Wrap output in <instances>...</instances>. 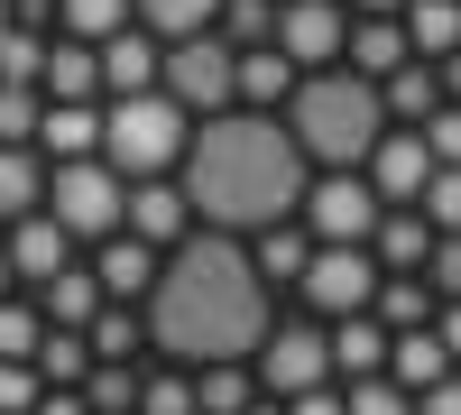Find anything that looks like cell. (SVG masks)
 Instances as JSON below:
<instances>
[{
	"label": "cell",
	"instance_id": "obj_1",
	"mask_svg": "<svg viewBox=\"0 0 461 415\" xmlns=\"http://www.w3.org/2000/svg\"><path fill=\"white\" fill-rule=\"evenodd\" d=\"M139 323L176 369H203V360H249L267 342V277L249 268V240L230 231H185L158 258V286L139 295Z\"/></svg>",
	"mask_w": 461,
	"mask_h": 415
},
{
	"label": "cell",
	"instance_id": "obj_2",
	"mask_svg": "<svg viewBox=\"0 0 461 415\" xmlns=\"http://www.w3.org/2000/svg\"><path fill=\"white\" fill-rule=\"evenodd\" d=\"M176 185H185L203 231L249 240V231H267V221H286L304 203V148L277 111H212V121L185 130Z\"/></svg>",
	"mask_w": 461,
	"mask_h": 415
},
{
	"label": "cell",
	"instance_id": "obj_3",
	"mask_svg": "<svg viewBox=\"0 0 461 415\" xmlns=\"http://www.w3.org/2000/svg\"><path fill=\"white\" fill-rule=\"evenodd\" d=\"M286 130L304 148V167H360L378 148V130H388V102H378L369 74L314 65V74H295V93H286Z\"/></svg>",
	"mask_w": 461,
	"mask_h": 415
},
{
	"label": "cell",
	"instance_id": "obj_4",
	"mask_svg": "<svg viewBox=\"0 0 461 415\" xmlns=\"http://www.w3.org/2000/svg\"><path fill=\"white\" fill-rule=\"evenodd\" d=\"M185 130H194V121H185L167 93H130V102L102 111V167L121 176V185H139V176H176Z\"/></svg>",
	"mask_w": 461,
	"mask_h": 415
},
{
	"label": "cell",
	"instance_id": "obj_5",
	"mask_svg": "<svg viewBox=\"0 0 461 415\" xmlns=\"http://www.w3.org/2000/svg\"><path fill=\"white\" fill-rule=\"evenodd\" d=\"M121 194H130V185L111 176L102 158H65L47 176V203H37V212H47L65 240H111V231H121Z\"/></svg>",
	"mask_w": 461,
	"mask_h": 415
},
{
	"label": "cell",
	"instance_id": "obj_6",
	"mask_svg": "<svg viewBox=\"0 0 461 415\" xmlns=\"http://www.w3.org/2000/svg\"><path fill=\"white\" fill-rule=\"evenodd\" d=\"M249 379H258V397H314V388H332V342H323V323H267V342L249 351Z\"/></svg>",
	"mask_w": 461,
	"mask_h": 415
},
{
	"label": "cell",
	"instance_id": "obj_7",
	"mask_svg": "<svg viewBox=\"0 0 461 415\" xmlns=\"http://www.w3.org/2000/svg\"><path fill=\"white\" fill-rule=\"evenodd\" d=\"M378 258L360 249V240H314V258H304V277H295V295L314 305V323H341V314H369V295H378Z\"/></svg>",
	"mask_w": 461,
	"mask_h": 415
},
{
	"label": "cell",
	"instance_id": "obj_8",
	"mask_svg": "<svg viewBox=\"0 0 461 415\" xmlns=\"http://www.w3.org/2000/svg\"><path fill=\"white\" fill-rule=\"evenodd\" d=\"M378 212H388V203H378V185H369L360 167H323L314 185H304V203H295V221H304L314 240H360V249H369V231H378Z\"/></svg>",
	"mask_w": 461,
	"mask_h": 415
},
{
	"label": "cell",
	"instance_id": "obj_9",
	"mask_svg": "<svg viewBox=\"0 0 461 415\" xmlns=\"http://www.w3.org/2000/svg\"><path fill=\"white\" fill-rule=\"evenodd\" d=\"M158 93L185 111V121H194V111L212 121V111L230 102V47H221L212 28H203V37H167V56H158Z\"/></svg>",
	"mask_w": 461,
	"mask_h": 415
},
{
	"label": "cell",
	"instance_id": "obj_10",
	"mask_svg": "<svg viewBox=\"0 0 461 415\" xmlns=\"http://www.w3.org/2000/svg\"><path fill=\"white\" fill-rule=\"evenodd\" d=\"M341 37H351V10L341 0H277V47L295 74H314V65H341Z\"/></svg>",
	"mask_w": 461,
	"mask_h": 415
},
{
	"label": "cell",
	"instance_id": "obj_11",
	"mask_svg": "<svg viewBox=\"0 0 461 415\" xmlns=\"http://www.w3.org/2000/svg\"><path fill=\"white\" fill-rule=\"evenodd\" d=\"M360 176L378 185V203H415V194L434 185V148H425V130L388 121V130H378V148L360 158Z\"/></svg>",
	"mask_w": 461,
	"mask_h": 415
},
{
	"label": "cell",
	"instance_id": "obj_12",
	"mask_svg": "<svg viewBox=\"0 0 461 415\" xmlns=\"http://www.w3.org/2000/svg\"><path fill=\"white\" fill-rule=\"evenodd\" d=\"M121 231L148 240V249H176L185 231H194V203H185V185H176V176H139L130 194H121Z\"/></svg>",
	"mask_w": 461,
	"mask_h": 415
},
{
	"label": "cell",
	"instance_id": "obj_13",
	"mask_svg": "<svg viewBox=\"0 0 461 415\" xmlns=\"http://www.w3.org/2000/svg\"><path fill=\"white\" fill-rule=\"evenodd\" d=\"M93 56H102V93H111V102H130V93H158V56H167V47H158L148 28H111Z\"/></svg>",
	"mask_w": 461,
	"mask_h": 415
},
{
	"label": "cell",
	"instance_id": "obj_14",
	"mask_svg": "<svg viewBox=\"0 0 461 415\" xmlns=\"http://www.w3.org/2000/svg\"><path fill=\"white\" fill-rule=\"evenodd\" d=\"M369 258L388 277H425V258H434V221L415 212V203H388L378 212V231H369Z\"/></svg>",
	"mask_w": 461,
	"mask_h": 415
},
{
	"label": "cell",
	"instance_id": "obj_15",
	"mask_svg": "<svg viewBox=\"0 0 461 415\" xmlns=\"http://www.w3.org/2000/svg\"><path fill=\"white\" fill-rule=\"evenodd\" d=\"M102 258H93V277H102V305H139L148 286H158V258L167 249H148V240H130V231H111V240H93Z\"/></svg>",
	"mask_w": 461,
	"mask_h": 415
},
{
	"label": "cell",
	"instance_id": "obj_16",
	"mask_svg": "<svg viewBox=\"0 0 461 415\" xmlns=\"http://www.w3.org/2000/svg\"><path fill=\"white\" fill-rule=\"evenodd\" d=\"M0 240H10V277H19V286H47L56 268H74V240L56 231L47 212H19L10 231H0Z\"/></svg>",
	"mask_w": 461,
	"mask_h": 415
},
{
	"label": "cell",
	"instance_id": "obj_17",
	"mask_svg": "<svg viewBox=\"0 0 461 415\" xmlns=\"http://www.w3.org/2000/svg\"><path fill=\"white\" fill-rule=\"evenodd\" d=\"M37 158H102V102H47L37 111Z\"/></svg>",
	"mask_w": 461,
	"mask_h": 415
},
{
	"label": "cell",
	"instance_id": "obj_18",
	"mask_svg": "<svg viewBox=\"0 0 461 415\" xmlns=\"http://www.w3.org/2000/svg\"><path fill=\"white\" fill-rule=\"evenodd\" d=\"M37 93H47V102H102V56L84 47V37H47Z\"/></svg>",
	"mask_w": 461,
	"mask_h": 415
},
{
	"label": "cell",
	"instance_id": "obj_19",
	"mask_svg": "<svg viewBox=\"0 0 461 415\" xmlns=\"http://www.w3.org/2000/svg\"><path fill=\"white\" fill-rule=\"evenodd\" d=\"M323 342H332V388H341V379H378V369H388V323H378V314H341Z\"/></svg>",
	"mask_w": 461,
	"mask_h": 415
},
{
	"label": "cell",
	"instance_id": "obj_20",
	"mask_svg": "<svg viewBox=\"0 0 461 415\" xmlns=\"http://www.w3.org/2000/svg\"><path fill=\"white\" fill-rule=\"evenodd\" d=\"M295 93V65L277 47H230V102H249V111H277Z\"/></svg>",
	"mask_w": 461,
	"mask_h": 415
},
{
	"label": "cell",
	"instance_id": "obj_21",
	"mask_svg": "<svg viewBox=\"0 0 461 415\" xmlns=\"http://www.w3.org/2000/svg\"><path fill=\"white\" fill-rule=\"evenodd\" d=\"M304 258H314V231L286 212V221H267V231H249V268L267 277V286H295L304 277Z\"/></svg>",
	"mask_w": 461,
	"mask_h": 415
},
{
	"label": "cell",
	"instance_id": "obj_22",
	"mask_svg": "<svg viewBox=\"0 0 461 415\" xmlns=\"http://www.w3.org/2000/svg\"><path fill=\"white\" fill-rule=\"evenodd\" d=\"M388 379L406 397H425L434 379H452V351L434 342V323H415V332H388Z\"/></svg>",
	"mask_w": 461,
	"mask_h": 415
},
{
	"label": "cell",
	"instance_id": "obj_23",
	"mask_svg": "<svg viewBox=\"0 0 461 415\" xmlns=\"http://www.w3.org/2000/svg\"><path fill=\"white\" fill-rule=\"evenodd\" d=\"M341 65L369 74V84H388L397 65H415V56H406V28H397V19H351V37H341Z\"/></svg>",
	"mask_w": 461,
	"mask_h": 415
},
{
	"label": "cell",
	"instance_id": "obj_24",
	"mask_svg": "<svg viewBox=\"0 0 461 415\" xmlns=\"http://www.w3.org/2000/svg\"><path fill=\"white\" fill-rule=\"evenodd\" d=\"M28 305L47 314V323H65V332H84V323L102 314V277H93V268H56L47 286H28Z\"/></svg>",
	"mask_w": 461,
	"mask_h": 415
},
{
	"label": "cell",
	"instance_id": "obj_25",
	"mask_svg": "<svg viewBox=\"0 0 461 415\" xmlns=\"http://www.w3.org/2000/svg\"><path fill=\"white\" fill-rule=\"evenodd\" d=\"M397 28H406V56H415V65H434V56L461 47V0H406Z\"/></svg>",
	"mask_w": 461,
	"mask_h": 415
},
{
	"label": "cell",
	"instance_id": "obj_26",
	"mask_svg": "<svg viewBox=\"0 0 461 415\" xmlns=\"http://www.w3.org/2000/svg\"><path fill=\"white\" fill-rule=\"evenodd\" d=\"M28 369H37L47 388H84V379H93V342H84V332H65V323H47V332H37V351H28Z\"/></svg>",
	"mask_w": 461,
	"mask_h": 415
},
{
	"label": "cell",
	"instance_id": "obj_27",
	"mask_svg": "<svg viewBox=\"0 0 461 415\" xmlns=\"http://www.w3.org/2000/svg\"><path fill=\"white\" fill-rule=\"evenodd\" d=\"M47 203V158L37 148H0V231H10L19 212Z\"/></svg>",
	"mask_w": 461,
	"mask_h": 415
},
{
	"label": "cell",
	"instance_id": "obj_28",
	"mask_svg": "<svg viewBox=\"0 0 461 415\" xmlns=\"http://www.w3.org/2000/svg\"><path fill=\"white\" fill-rule=\"evenodd\" d=\"M240 406H258L249 360H203L194 369V415H240Z\"/></svg>",
	"mask_w": 461,
	"mask_h": 415
},
{
	"label": "cell",
	"instance_id": "obj_29",
	"mask_svg": "<svg viewBox=\"0 0 461 415\" xmlns=\"http://www.w3.org/2000/svg\"><path fill=\"white\" fill-rule=\"evenodd\" d=\"M378 102H388V121H406V130H425L434 111H443V84H434V65H397L388 84H378Z\"/></svg>",
	"mask_w": 461,
	"mask_h": 415
},
{
	"label": "cell",
	"instance_id": "obj_30",
	"mask_svg": "<svg viewBox=\"0 0 461 415\" xmlns=\"http://www.w3.org/2000/svg\"><path fill=\"white\" fill-rule=\"evenodd\" d=\"M221 19V0H130V28H148L167 47V37H203Z\"/></svg>",
	"mask_w": 461,
	"mask_h": 415
},
{
	"label": "cell",
	"instance_id": "obj_31",
	"mask_svg": "<svg viewBox=\"0 0 461 415\" xmlns=\"http://www.w3.org/2000/svg\"><path fill=\"white\" fill-rule=\"evenodd\" d=\"M369 314L388 323V332H415V323H434V286H425V277H378Z\"/></svg>",
	"mask_w": 461,
	"mask_h": 415
},
{
	"label": "cell",
	"instance_id": "obj_32",
	"mask_svg": "<svg viewBox=\"0 0 461 415\" xmlns=\"http://www.w3.org/2000/svg\"><path fill=\"white\" fill-rule=\"evenodd\" d=\"M84 342H93V360H139L148 323H139V305H102V314L84 323Z\"/></svg>",
	"mask_w": 461,
	"mask_h": 415
},
{
	"label": "cell",
	"instance_id": "obj_33",
	"mask_svg": "<svg viewBox=\"0 0 461 415\" xmlns=\"http://www.w3.org/2000/svg\"><path fill=\"white\" fill-rule=\"evenodd\" d=\"M84 406H93V415H139V360H93Z\"/></svg>",
	"mask_w": 461,
	"mask_h": 415
},
{
	"label": "cell",
	"instance_id": "obj_34",
	"mask_svg": "<svg viewBox=\"0 0 461 415\" xmlns=\"http://www.w3.org/2000/svg\"><path fill=\"white\" fill-rule=\"evenodd\" d=\"M111 28H130V0H56V37H84V47H102Z\"/></svg>",
	"mask_w": 461,
	"mask_h": 415
},
{
	"label": "cell",
	"instance_id": "obj_35",
	"mask_svg": "<svg viewBox=\"0 0 461 415\" xmlns=\"http://www.w3.org/2000/svg\"><path fill=\"white\" fill-rule=\"evenodd\" d=\"M212 37L221 47H267V37H277V0H221Z\"/></svg>",
	"mask_w": 461,
	"mask_h": 415
},
{
	"label": "cell",
	"instance_id": "obj_36",
	"mask_svg": "<svg viewBox=\"0 0 461 415\" xmlns=\"http://www.w3.org/2000/svg\"><path fill=\"white\" fill-rule=\"evenodd\" d=\"M139 415H194V369H139Z\"/></svg>",
	"mask_w": 461,
	"mask_h": 415
},
{
	"label": "cell",
	"instance_id": "obj_37",
	"mask_svg": "<svg viewBox=\"0 0 461 415\" xmlns=\"http://www.w3.org/2000/svg\"><path fill=\"white\" fill-rule=\"evenodd\" d=\"M37 111H47L37 84H0V148H37Z\"/></svg>",
	"mask_w": 461,
	"mask_h": 415
},
{
	"label": "cell",
	"instance_id": "obj_38",
	"mask_svg": "<svg viewBox=\"0 0 461 415\" xmlns=\"http://www.w3.org/2000/svg\"><path fill=\"white\" fill-rule=\"evenodd\" d=\"M341 415H415V397L378 369V379H341Z\"/></svg>",
	"mask_w": 461,
	"mask_h": 415
},
{
	"label": "cell",
	"instance_id": "obj_39",
	"mask_svg": "<svg viewBox=\"0 0 461 415\" xmlns=\"http://www.w3.org/2000/svg\"><path fill=\"white\" fill-rule=\"evenodd\" d=\"M37 332H47V314H37L28 295L10 286V295H0V360H28V351H37Z\"/></svg>",
	"mask_w": 461,
	"mask_h": 415
},
{
	"label": "cell",
	"instance_id": "obj_40",
	"mask_svg": "<svg viewBox=\"0 0 461 415\" xmlns=\"http://www.w3.org/2000/svg\"><path fill=\"white\" fill-rule=\"evenodd\" d=\"M37 65H47V28H10L0 37V84H37Z\"/></svg>",
	"mask_w": 461,
	"mask_h": 415
},
{
	"label": "cell",
	"instance_id": "obj_41",
	"mask_svg": "<svg viewBox=\"0 0 461 415\" xmlns=\"http://www.w3.org/2000/svg\"><path fill=\"white\" fill-rule=\"evenodd\" d=\"M415 212H425L434 231H461V167H434V185L415 194Z\"/></svg>",
	"mask_w": 461,
	"mask_h": 415
},
{
	"label": "cell",
	"instance_id": "obj_42",
	"mask_svg": "<svg viewBox=\"0 0 461 415\" xmlns=\"http://www.w3.org/2000/svg\"><path fill=\"white\" fill-rule=\"evenodd\" d=\"M425 286H434V305H461V231H434V258H425Z\"/></svg>",
	"mask_w": 461,
	"mask_h": 415
},
{
	"label": "cell",
	"instance_id": "obj_43",
	"mask_svg": "<svg viewBox=\"0 0 461 415\" xmlns=\"http://www.w3.org/2000/svg\"><path fill=\"white\" fill-rule=\"evenodd\" d=\"M37 388H47V379H37L28 360H0V415H28V406H37Z\"/></svg>",
	"mask_w": 461,
	"mask_h": 415
},
{
	"label": "cell",
	"instance_id": "obj_44",
	"mask_svg": "<svg viewBox=\"0 0 461 415\" xmlns=\"http://www.w3.org/2000/svg\"><path fill=\"white\" fill-rule=\"evenodd\" d=\"M425 148H434V167H461V102H443L425 121Z\"/></svg>",
	"mask_w": 461,
	"mask_h": 415
},
{
	"label": "cell",
	"instance_id": "obj_45",
	"mask_svg": "<svg viewBox=\"0 0 461 415\" xmlns=\"http://www.w3.org/2000/svg\"><path fill=\"white\" fill-rule=\"evenodd\" d=\"M415 415H461V369H452V379H434L425 397H415Z\"/></svg>",
	"mask_w": 461,
	"mask_h": 415
},
{
	"label": "cell",
	"instance_id": "obj_46",
	"mask_svg": "<svg viewBox=\"0 0 461 415\" xmlns=\"http://www.w3.org/2000/svg\"><path fill=\"white\" fill-rule=\"evenodd\" d=\"M28 415H93V406H84V388H37Z\"/></svg>",
	"mask_w": 461,
	"mask_h": 415
},
{
	"label": "cell",
	"instance_id": "obj_47",
	"mask_svg": "<svg viewBox=\"0 0 461 415\" xmlns=\"http://www.w3.org/2000/svg\"><path fill=\"white\" fill-rule=\"evenodd\" d=\"M434 342H443L452 369H461V305H434Z\"/></svg>",
	"mask_w": 461,
	"mask_h": 415
},
{
	"label": "cell",
	"instance_id": "obj_48",
	"mask_svg": "<svg viewBox=\"0 0 461 415\" xmlns=\"http://www.w3.org/2000/svg\"><path fill=\"white\" fill-rule=\"evenodd\" d=\"M286 415H341V388H314V397H286Z\"/></svg>",
	"mask_w": 461,
	"mask_h": 415
},
{
	"label": "cell",
	"instance_id": "obj_49",
	"mask_svg": "<svg viewBox=\"0 0 461 415\" xmlns=\"http://www.w3.org/2000/svg\"><path fill=\"white\" fill-rule=\"evenodd\" d=\"M341 10H351V19H397L406 0H341Z\"/></svg>",
	"mask_w": 461,
	"mask_h": 415
},
{
	"label": "cell",
	"instance_id": "obj_50",
	"mask_svg": "<svg viewBox=\"0 0 461 415\" xmlns=\"http://www.w3.org/2000/svg\"><path fill=\"white\" fill-rule=\"evenodd\" d=\"M10 286H19V277H10V240H0V295H10Z\"/></svg>",
	"mask_w": 461,
	"mask_h": 415
},
{
	"label": "cell",
	"instance_id": "obj_51",
	"mask_svg": "<svg viewBox=\"0 0 461 415\" xmlns=\"http://www.w3.org/2000/svg\"><path fill=\"white\" fill-rule=\"evenodd\" d=\"M0 37H10V0H0Z\"/></svg>",
	"mask_w": 461,
	"mask_h": 415
}]
</instances>
